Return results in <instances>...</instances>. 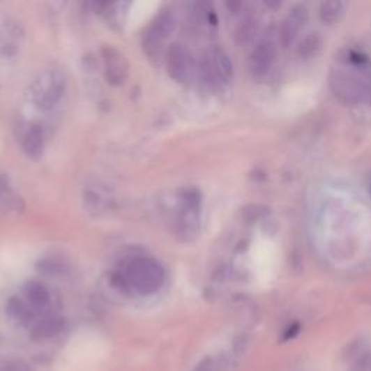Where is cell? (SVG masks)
<instances>
[{
    "mask_svg": "<svg viewBox=\"0 0 371 371\" xmlns=\"http://www.w3.org/2000/svg\"><path fill=\"white\" fill-rule=\"evenodd\" d=\"M121 282L126 290L144 296L153 294L164 282V271L151 258H135L126 266Z\"/></svg>",
    "mask_w": 371,
    "mask_h": 371,
    "instance_id": "6da1fadb",
    "label": "cell"
},
{
    "mask_svg": "<svg viewBox=\"0 0 371 371\" xmlns=\"http://www.w3.org/2000/svg\"><path fill=\"white\" fill-rule=\"evenodd\" d=\"M66 87V79L60 70H45L43 71L32 86V96L35 105L50 110L61 99Z\"/></svg>",
    "mask_w": 371,
    "mask_h": 371,
    "instance_id": "7a4b0ae2",
    "label": "cell"
},
{
    "mask_svg": "<svg viewBox=\"0 0 371 371\" xmlns=\"http://www.w3.org/2000/svg\"><path fill=\"white\" fill-rule=\"evenodd\" d=\"M205 74L206 79L213 84L228 83L231 80L232 64L224 50L213 48L208 52L205 59Z\"/></svg>",
    "mask_w": 371,
    "mask_h": 371,
    "instance_id": "3957f363",
    "label": "cell"
},
{
    "mask_svg": "<svg viewBox=\"0 0 371 371\" xmlns=\"http://www.w3.org/2000/svg\"><path fill=\"white\" fill-rule=\"evenodd\" d=\"M308 20L309 12L305 5H296L289 10L280 26V43L285 48L290 47L296 41Z\"/></svg>",
    "mask_w": 371,
    "mask_h": 371,
    "instance_id": "277c9868",
    "label": "cell"
},
{
    "mask_svg": "<svg viewBox=\"0 0 371 371\" xmlns=\"http://www.w3.org/2000/svg\"><path fill=\"white\" fill-rule=\"evenodd\" d=\"M173 28H174V21L172 20V16L164 15L158 17L154 26L148 31L146 36L144 38V50L151 59L160 57L165 36L173 31Z\"/></svg>",
    "mask_w": 371,
    "mask_h": 371,
    "instance_id": "5b68a950",
    "label": "cell"
},
{
    "mask_svg": "<svg viewBox=\"0 0 371 371\" xmlns=\"http://www.w3.org/2000/svg\"><path fill=\"white\" fill-rule=\"evenodd\" d=\"M277 47L273 41L264 40L259 43L250 57V70L255 77H264L275 61Z\"/></svg>",
    "mask_w": 371,
    "mask_h": 371,
    "instance_id": "8992f818",
    "label": "cell"
},
{
    "mask_svg": "<svg viewBox=\"0 0 371 371\" xmlns=\"http://www.w3.org/2000/svg\"><path fill=\"white\" fill-rule=\"evenodd\" d=\"M167 67L170 76L177 82H186L190 74V57L183 45L174 44L167 52Z\"/></svg>",
    "mask_w": 371,
    "mask_h": 371,
    "instance_id": "52a82bcc",
    "label": "cell"
},
{
    "mask_svg": "<svg viewBox=\"0 0 371 371\" xmlns=\"http://www.w3.org/2000/svg\"><path fill=\"white\" fill-rule=\"evenodd\" d=\"M103 59H105V71L107 80L114 84L123 83L128 74V66L123 55L114 48H106L103 51Z\"/></svg>",
    "mask_w": 371,
    "mask_h": 371,
    "instance_id": "ba28073f",
    "label": "cell"
},
{
    "mask_svg": "<svg viewBox=\"0 0 371 371\" xmlns=\"http://www.w3.org/2000/svg\"><path fill=\"white\" fill-rule=\"evenodd\" d=\"M64 328V321L60 317H47L32 328L31 337L33 341H45L57 337Z\"/></svg>",
    "mask_w": 371,
    "mask_h": 371,
    "instance_id": "9c48e42d",
    "label": "cell"
},
{
    "mask_svg": "<svg viewBox=\"0 0 371 371\" xmlns=\"http://www.w3.org/2000/svg\"><path fill=\"white\" fill-rule=\"evenodd\" d=\"M322 50V38L318 32H310L301 41L298 47V55L303 60H310L317 57Z\"/></svg>",
    "mask_w": 371,
    "mask_h": 371,
    "instance_id": "30bf717a",
    "label": "cell"
},
{
    "mask_svg": "<svg viewBox=\"0 0 371 371\" xmlns=\"http://www.w3.org/2000/svg\"><path fill=\"white\" fill-rule=\"evenodd\" d=\"M345 13V5L338 0L332 2H324L319 6V20L326 25H333L341 21Z\"/></svg>",
    "mask_w": 371,
    "mask_h": 371,
    "instance_id": "8fae6325",
    "label": "cell"
},
{
    "mask_svg": "<svg viewBox=\"0 0 371 371\" xmlns=\"http://www.w3.org/2000/svg\"><path fill=\"white\" fill-rule=\"evenodd\" d=\"M25 296L28 302L33 306V308H45L50 303V293L48 290L40 285V283H35L31 282L25 286Z\"/></svg>",
    "mask_w": 371,
    "mask_h": 371,
    "instance_id": "7c38bea8",
    "label": "cell"
},
{
    "mask_svg": "<svg viewBox=\"0 0 371 371\" xmlns=\"http://www.w3.org/2000/svg\"><path fill=\"white\" fill-rule=\"evenodd\" d=\"M43 131L38 126H32L29 131L26 132L25 138H24V148L25 151L32 156L36 157L38 154H41L43 151Z\"/></svg>",
    "mask_w": 371,
    "mask_h": 371,
    "instance_id": "4fadbf2b",
    "label": "cell"
},
{
    "mask_svg": "<svg viewBox=\"0 0 371 371\" xmlns=\"http://www.w3.org/2000/svg\"><path fill=\"white\" fill-rule=\"evenodd\" d=\"M6 312L10 318L17 319V321H22L28 317V308L26 305L17 298H12L9 299L8 305H6Z\"/></svg>",
    "mask_w": 371,
    "mask_h": 371,
    "instance_id": "5bb4252c",
    "label": "cell"
},
{
    "mask_svg": "<svg viewBox=\"0 0 371 371\" xmlns=\"http://www.w3.org/2000/svg\"><path fill=\"white\" fill-rule=\"evenodd\" d=\"M301 332V325L298 322H294L292 325H289L285 331H283V335H282V341H290L294 337H298Z\"/></svg>",
    "mask_w": 371,
    "mask_h": 371,
    "instance_id": "9a60e30c",
    "label": "cell"
},
{
    "mask_svg": "<svg viewBox=\"0 0 371 371\" xmlns=\"http://www.w3.org/2000/svg\"><path fill=\"white\" fill-rule=\"evenodd\" d=\"M5 371H33V370L22 361H10L5 365Z\"/></svg>",
    "mask_w": 371,
    "mask_h": 371,
    "instance_id": "2e32d148",
    "label": "cell"
},
{
    "mask_svg": "<svg viewBox=\"0 0 371 371\" xmlns=\"http://www.w3.org/2000/svg\"><path fill=\"white\" fill-rule=\"evenodd\" d=\"M195 371H213V361L211 358L203 360Z\"/></svg>",
    "mask_w": 371,
    "mask_h": 371,
    "instance_id": "e0dca14e",
    "label": "cell"
}]
</instances>
